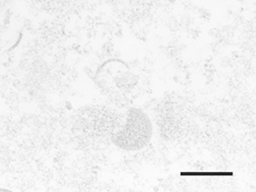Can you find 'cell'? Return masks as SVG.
<instances>
[{
    "mask_svg": "<svg viewBox=\"0 0 256 192\" xmlns=\"http://www.w3.org/2000/svg\"><path fill=\"white\" fill-rule=\"evenodd\" d=\"M230 64V60L229 58H223L220 60V64L223 67H226L229 66Z\"/></svg>",
    "mask_w": 256,
    "mask_h": 192,
    "instance_id": "2",
    "label": "cell"
},
{
    "mask_svg": "<svg viewBox=\"0 0 256 192\" xmlns=\"http://www.w3.org/2000/svg\"><path fill=\"white\" fill-rule=\"evenodd\" d=\"M152 124L141 109L130 108L122 128L112 133L111 140L117 147L126 151H136L145 146L152 136Z\"/></svg>",
    "mask_w": 256,
    "mask_h": 192,
    "instance_id": "1",
    "label": "cell"
}]
</instances>
